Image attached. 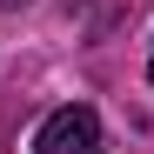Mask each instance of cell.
<instances>
[{"instance_id":"obj_1","label":"cell","mask_w":154,"mask_h":154,"mask_svg":"<svg viewBox=\"0 0 154 154\" xmlns=\"http://www.w3.org/2000/svg\"><path fill=\"white\" fill-rule=\"evenodd\" d=\"M34 154H100V114L94 107H54L47 114V127H40V141H34Z\"/></svg>"},{"instance_id":"obj_2","label":"cell","mask_w":154,"mask_h":154,"mask_svg":"<svg viewBox=\"0 0 154 154\" xmlns=\"http://www.w3.org/2000/svg\"><path fill=\"white\" fill-rule=\"evenodd\" d=\"M147 81H154V60H147Z\"/></svg>"}]
</instances>
